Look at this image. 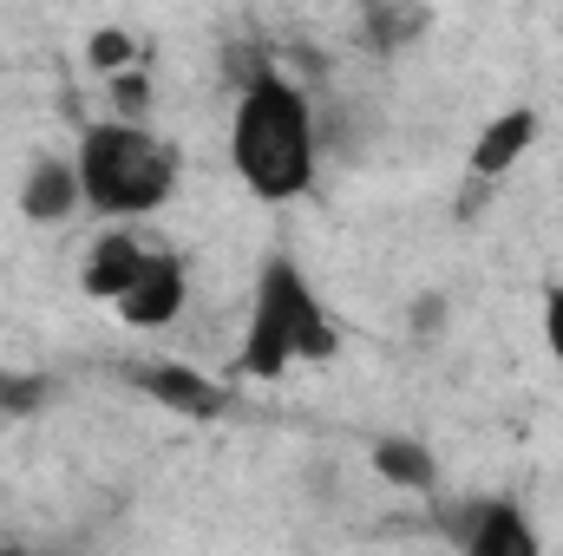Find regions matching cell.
<instances>
[{"mask_svg":"<svg viewBox=\"0 0 563 556\" xmlns=\"http://www.w3.org/2000/svg\"><path fill=\"white\" fill-rule=\"evenodd\" d=\"M230 170L256 203H295L314 190V105L276 66L250 73L230 105Z\"/></svg>","mask_w":563,"mask_h":556,"instance_id":"6da1fadb","label":"cell"},{"mask_svg":"<svg viewBox=\"0 0 563 556\" xmlns=\"http://www.w3.org/2000/svg\"><path fill=\"white\" fill-rule=\"evenodd\" d=\"M73 170H79V197L86 210L112 216V223H132V216H151L170 203L184 164L177 151L144 132V125H125V119H106V125H86V138L73 151Z\"/></svg>","mask_w":563,"mask_h":556,"instance_id":"7a4b0ae2","label":"cell"},{"mask_svg":"<svg viewBox=\"0 0 563 556\" xmlns=\"http://www.w3.org/2000/svg\"><path fill=\"white\" fill-rule=\"evenodd\" d=\"M341 334L321 308V294L308 288L295 256H269L256 276V301H250V327H243V354L236 367L250 380H282L295 360H334Z\"/></svg>","mask_w":563,"mask_h":556,"instance_id":"3957f363","label":"cell"},{"mask_svg":"<svg viewBox=\"0 0 563 556\" xmlns=\"http://www.w3.org/2000/svg\"><path fill=\"white\" fill-rule=\"evenodd\" d=\"M184 301H190V269H184V256L151 249V256H144V269H139V281H132L112 308H119V321H125V327L157 334V327H170V321L184 314Z\"/></svg>","mask_w":563,"mask_h":556,"instance_id":"277c9868","label":"cell"},{"mask_svg":"<svg viewBox=\"0 0 563 556\" xmlns=\"http://www.w3.org/2000/svg\"><path fill=\"white\" fill-rule=\"evenodd\" d=\"M459 556H544V544H538V524L518 498H492L472 511Z\"/></svg>","mask_w":563,"mask_h":556,"instance_id":"5b68a950","label":"cell"},{"mask_svg":"<svg viewBox=\"0 0 563 556\" xmlns=\"http://www.w3.org/2000/svg\"><path fill=\"white\" fill-rule=\"evenodd\" d=\"M139 393L157 400L164 413H177V419H217L223 407H230V393H223L217 380H203L197 367H177V360H151V367H139Z\"/></svg>","mask_w":563,"mask_h":556,"instance_id":"8992f818","label":"cell"},{"mask_svg":"<svg viewBox=\"0 0 563 556\" xmlns=\"http://www.w3.org/2000/svg\"><path fill=\"white\" fill-rule=\"evenodd\" d=\"M20 210H26V223H66L73 210H86L73 157H40L20 184Z\"/></svg>","mask_w":563,"mask_h":556,"instance_id":"52a82bcc","label":"cell"},{"mask_svg":"<svg viewBox=\"0 0 563 556\" xmlns=\"http://www.w3.org/2000/svg\"><path fill=\"white\" fill-rule=\"evenodd\" d=\"M538 105H511V112H498L485 132H478V144H472V170L478 177H505L531 144H538Z\"/></svg>","mask_w":563,"mask_h":556,"instance_id":"ba28073f","label":"cell"},{"mask_svg":"<svg viewBox=\"0 0 563 556\" xmlns=\"http://www.w3.org/2000/svg\"><path fill=\"white\" fill-rule=\"evenodd\" d=\"M144 249L132 230H112V236H99L92 243V256H86V294H99V301H119L132 281H139V269H144Z\"/></svg>","mask_w":563,"mask_h":556,"instance_id":"9c48e42d","label":"cell"},{"mask_svg":"<svg viewBox=\"0 0 563 556\" xmlns=\"http://www.w3.org/2000/svg\"><path fill=\"white\" fill-rule=\"evenodd\" d=\"M374 471H380L394 491H432V478H439V458H432V445H426V438L387 432V438L374 445Z\"/></svg>","mask_w":563,"mask_h":556,"instance_id":"30bf717a","label":"cell"},{"mask_svg":"<svg viewBox=\"0 0 563 556\" xmlns=\"http://www.w3.org/2000/svg\"><path fill=\"white\" fill-rule=\"evenodd\" d=\"M132 53H139V46H132V33H119V26H106V33H92V66H99V73H119V79H125V66H132Z\"/></svg>","mask_w":563,"mask_h":556,"instance_id":"8fae6325","label":"cell"},{"mask_svg":"<svg viewBox=\"0 0 563 556\" xmlns=\"http://www.w3.org/2000/svg\"><path fill=\"white\" fill-rule=\"evenodd\" d=\"M420 26H426V13H367V33L387 40V46H394L400 33H420Z\"/></svg>","mask_w":563,"mask_h":556,"instance_id":"7c38bea8","label":"cell"},{"mask_svg":"<svg viewBox=\"0 0 563 556\" xmlns=\"http://www.w3.org/2000/svg\"><path fill=\"white\" fill-rule=\"evenodd\" d=\"M112 99H119V119H125V125H139L144 99H151V92H144V73H125V79L112 86Z\"/></svg>","mask_w":563,"mask_h":556,"instance_id":"4fadbf2b","label":"cell"},{"mask_svg":"<svg viewBox=\"0 0 563 556\" xmlns=\"http://www.w3.org/2000/svg\"><path fill=\"white\" fill-rule=\"evenodd\" d=\"M544 347L563 367V288H544Z\"/></svg>","mask_w":563,"mask_h":556,"instance_id":"5bb4252c","label":"cell"},{"mask_svg":"<svg viewBox=\"0 0 563 556\" xmlns=\"http://www.w3.org/2000/svg\"><path fill=\"white\" fill-rule=\"evenodd\" d=\"M33 400H40L33 380H0V407H33Z\"/></svg>","mask_w":563,"mask_h":556,"instance_id":"9a60e30c","label":"cell"},{"mask_svg":"<svg viewBox=\"0 0 563 556\" xmlns=\"http://www.w3.org/2000/svg\"><path fill=\"white\" fill-rule=\"evenodd\" d=\"M0 556H53V551H0Z\"/></svg>","mask_w":563,"mask_h":556,"instance_id":"2e32d148","label":"cell"}]
</instances>
